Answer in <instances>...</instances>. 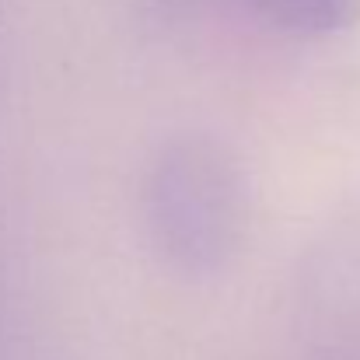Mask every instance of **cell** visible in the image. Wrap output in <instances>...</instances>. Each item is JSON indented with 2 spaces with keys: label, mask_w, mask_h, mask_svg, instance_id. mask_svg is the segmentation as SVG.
<instances>
[{
  "label": "cell",
  "mask_w": 360,
  "mask_h": 360,
  "mask_svg": "<svg viewBox=\"0 0 360 360\" xmlns=\"http://www.w3.org/2000/svg\"><path fill=\"white\" fill-rule=\"evenodd\" d=\"M136 217L150 255L182 280L221 276L252 228V182L214 129L165 133L136 179Z\"/></svg>",
  "instance_id": "1"
},
{
  "label": "cell",
  "mask_w": 360,
  "mask_h": 360,
  "mask_svg": "<svg viewBox=\"0 0 360 360\" xmlns=\"http://www.w3.org/2000/svg\"><path fill=\"white\" fill-rule=\"evenodd\" d=\"M290 326L301 360H360V217L322 224L297 252Z\"/></svg>",
  "instance_id": "2"
},
{
  "label": "cell",
  "mask_w": 360,
  "mask_h": 360,
  "mask_svg": "<svg viewBox=\"0 0 360 360\" xmlns=\"http://www.w3.org/2000/svg\"><path fill=\"white\" fill-rule=\"evenodd\" d=\"M150 14L179 21L210 11H238L245 18L297 39H322L350 28L360 14V0H140Z\"/></svg>",
  "instance_id": "3"
}]
</instances>
